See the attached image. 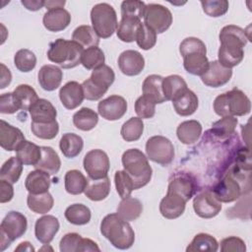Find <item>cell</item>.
<instances>
[{"label": "cell", "mask_w": 252, "mask_h": 252, "mask_svg": "<svg viewBox=\"0 0 252 252\" xmlns=\"http://www.w3.org/2000/svg\"><path fill=\"white\" fill-rule=\"evenodd\" d=\"M219 37L220 46L218 52V61L229 69L237 66L244 57L243 47L250 39L246 31L234 25H227L220 30Z\"/></svg>", "instance_id": "cell-1"}, {"label": "cell", "mask_w": 252, "mask_h": 252, "mask_svg": "<svg viewBox=\"0 0 252 252\" xmlns=\"http://www.w3.org/2000/svg\"><path fill=\"white\" fill-rule=\"evenodd\" d=\"M100 232L115 248L121 250L130 248L135 241V232L132 226L117 213L109 214L102 219Z\"/></svg>", "instance_id": "cell-2"}, {"label": "cell", "mask_w": 252, "mask_h": 252, "mask_svg": "<svg viewBox=\"0 0 252 252\" xmlns=\"http://www.w3.org/2000/svg\"><path fill=\"white\" fill-rule=\"evenodd\" d=\"M179 52L183 57L184 69L195 76H202L209 68L207 48L205 43L197 37L190 36L183 39L179 45Z\"/></svg>", "instance_id": "cell-3"}, {"label": "cell", "mask_w": 252, "mask_h": 252, "mask_svg": "<svg viewBox=\"0 0 252 252\" xmlns=\"http://www.w3.org/2000/svg\"><path fill=\"white\" fill-rule=\"evenodd\" d=\"M122 165L124 170L133 180L135 190L147 185L151 178L153 169L148 158L139 149H129L122 155Z\"/></svg>", "instance_id": "cell-4"}, {"label": "cell", "mask_w": 252, "mask_h": 252, "mask_svg": "<svg viewBox=\"0 0 252 252\" xmlns=\"http://www.w3.org/2000/svg\"><path fill=\"white\" fill-rule=\"evenodd\" d=\"M214 110L221 117L243 116L250 112L251 101L242 91L234 88L215 98Z\"/></svg>", "instance_id": "cell-5"}, {"label": "cell", "mask_w": 252, "mask_h": 252, "mask_svg": "<svg viewBox=\"0 0 252 252\" xmlns=\"http://www.w3.org/2000/svg\"><path fill=\"white\" fill-rule=\"evenodd\" d=\"M84 48L74 40L58 38L49 44L47 58L64 69H70L81 64Z\"/></svg>", "instance_id": "cell-6"}, {"label": "cell", "mask_w": 252, "mask_h": 252, "mask_svg": "<svg viewBox=\"0 0 252 252\" xmlns=\"http://www.w3.org/2000/svg\"><path fill=\"white\" fill-rule=\"evenodd\" d=\"M91 21L93 29L102 38L110 37L118 27L116 12L108 3L95 4L91 10Z\"/></svg>", "instance_id": "cell-7"}, {"label": "cell", "mask_w": 252, "mask_h": 252, "mask_svg": "<svg viewBox=\"0 0 252 252\" xmlns=\"http://www.w3.org/2000/svg\"><path fill=\"white\" fill-rule=\"evenodd\" d=\"M27 218L20 212H9L0 224V250L3 251L13 241L23 236L27 230Z\"/></svg>", "instance_id": "cell-8"}, {"label": "cell", "mask_w": 252, "mask_h": 252, "mask_svg": "<svg viewBox=\"0 0 252 252\" xmlns=\"http://www.w3.org/2000/svg\"><path fill=\"white\" fill-rule=\"evenodd\" d=\"M148 159L160 165H168L174 158V147L171 141L163 136H153L146 143Z\"/></svg>", "instance_id": "cell-9"}, {"label": "cell", "mask_w": 252, "mask_h": 252, "mask_svg": "<svg viewBox=\"0 0 252 252\" xmlns=\"http://www.w3.org/2000/svg\"><path fill=\"white\" fill-rule=\"evenodd\" d=\"M144 24L156 33H162L172 24V14L168 8L156 3L146 5Z\"/></svg>", "instance_id": "cell-10"}, {"label": "cell", "mask_w": 252, "mask_h": 252, "mask_svg": "<svg viewBox=\"0 0 252 252\" xmlns=\"http://www.w3.org/2000/svg\"><path fill=\"white\" fill-rule=\"evenodd\" d=\"M83 164L91 179H100L107 176L110 167L108 156L99 149L88 152L84 158Z\"/></svg>", "instance_id": "cell-11"}, {"label": "cell", "mask_w": 252, "mask_h": 252, "mask_svg": "<svg viewBox=\"0 0 252 252\" xmlns=\"http://www.w3.org/2000/svg\"><path fill=\"white\" fill-rule=\"evenodd\" d=\"M193 209L200 218L212 219L216 217L221 210V202H220L212 191L206 190L197 194L193 200Z\"/></svg>", "instance_id": "cell-12"}, {"label": "cell", "mask_w": 252, "mask_h": 252, "mask_svg": "<svg viewBox=\"0 0 252 252\" xmlns=\"http://www.w3.org/2000/svg\"><path fill=\"white\" fill-rule=\"evenodd\" d=\"M97 110L98 114L105 120H118L127 111V101L120 95L112 94L98 102Z\"/></svg>", "instance_id": "cell-13"}, {"label": "cell", "mask_w": 252, "mask_h": 252, "mask_svg": "<svg viewBox=\"0 0 252 252\" xmlns=\"http://www.w3.org/2000/svg\"><path fill=\"white\" fill-rule=\"evenodd\" d=\"M212 192L220 202L230 203L240 197L241 187L233 174L229 173L214 186Z\"/></svg>", "instance_id": "cell-14"}, {"label": "cell", "mask_w": 252, "mask_h": 252, "mask_svg": "<svg viewBox=\"0 0 252 252\" xmlns=\"http://www.w3.org/2000/svg\"><path fill=\"white\" fill-rule=\"evenodd\" d=\"M232 76V70L222 66L218 60L209 64L208 70L201 76L202 82L211 88H219L229 82Z\"/></svg>", "instance_id": "cell-15"}, {"label": "cell", "mask_w": 252, "mask_h": 252, "mask_svg": "<svg viewBox=\"0 0 252 252\" xmlns=\"http://www.w3.org/2000/svg\"><path fill=\"white\" fill-rule=\"evenodd\" d=\"M118 67L126 76L139 75L145 67V59L137 50H125L118 57Z\"/></svg>", "instance_id": "cell-16"}, {"label": "cell", "mask_w": 252, "mask_h": 252, "mask_svg": "<svg viewBox=\"0 0 252 252\" xmlns=\"http://www.w3.org/2000/svg\"><path fill=\"white\" fill-rule=\"evenodd\" d=\"M186 201L180 195L168 191L159 203V212L162 217L168 220L179 218L185 211Z\"/></svg>", "instance_id": "cell-17"}, {"label": "cell", "mask_w": 252, "mask_h": 252, "mask_svg": "<svg viewBox=\"0 0 252 252\" xmlns=\"http://www.w3.org/2000/svg\"><path fill=\"white\" fill-rule=\"evenodd\" d=\"M60 227L59 220L51 215L43 216L36 220L34 225V234L38 241L43 244H49Z\"/></svg>", "instance_id": "cell-18"}, {"label": "cell", "mask_w": 252, "mask_h": 252, "mask_svg": "<svg viewBox=\"0 0 252 252\" xmlns=\"http://www.w3.org/2000/svg\"><path fill=\"white\" fill-rule=\"evenodd\" d=\"M59 98L65 108L70 110L77 108L85 98L82 85L76 81L66 83L59 91Z\"/></svg>", "instance_id": "cell-19"}, {"label": "cell", "mask_w": 252, "mask_h": 252, "mask_svg": "<svg viewBox=\"0 0 252 252\" xmlns=\"http://www.w3.org/2000/svg\"><path fill=\"white\" fill-rule=\"evenodd\" d=\"M25 141L23 132L9 124L8 122L1 120L0 122V146L8 152L17 151L20 145Z\"/></svg>", "instance_id": "cell-20"}, {"label": "cell", "mask_w": 252, "mask_h": 252, "mask_svg": "<svg viewBox=\"0 0 252 252\" xmlns=\"http://www.w3.org/2000/svg\"><path fill=\"white\" fill-rule=\"evenodd\" d=\"M167 190L180 195L188 202L195 194L196 183L190 174L177 173L170 179Z\"/></svg>", "instance_id": "cell-21"}, {"label": "cell", "mask_w": 252, "mask_h": 252, "mask_svg": "<svg viewBox=\"0 0 252 252\" xmlns=\"http://www.w3.org/2000/svg\"><path fill=\"white\" fill-rule=\"evenodd\" d=\"M42 23L44 28L49 32H61L71 23V15L64 8L47 10L43 15Z\"/></svg>", "instance_id": "cell-22"}, {"label": "cell", "mask_w": 252, "mask_h": 252, "mask_svg": "<svg viewBox=\"0 0 252 252\" xmlns=\"http://www.w3.org/2000/svg\"><path fill=\"white\" fill-rule=\"evenodd\" d=\"M63 72L55 65H43L37 74V80L40 87L47 92L55 91L61 84Z\"/></svg>", "instance_id": "cell-23"}, {"label": "cell", "mask_w": 252, "mask_h": 252, "mask_svg": "<svg viewBox=\"0 0 252 252\" xmlns=\"http://www.w3.org/2000/svg\"><path fill=\"white\" fill-rule=\"evenodd\" d=\"M32 122L48 123L56 120L57 111L53 104L45 99L38 98L29 109Z\"/></svg>", "instance_id": "cell-24"}, {"label": "cell", "mask_w": 252, "mask_h": 252, "mask_svg": "<svg viewBox=\"0 0 252 252\" xmlns=\"http://www.w3.org/2000/svg\"><path fill=\"white\" fill-rule=\"evenodd\" d=\"M172 104L178 115L189 116L197 110L199 100L196 94L187 89L172 100Z\"/></svg>", "instance_id": "cell-25"}, {"label": "cell", "mask_w": 252, "mask_h": 252, "mask_svg": "<svg viewBox=\"0 0 252 252\" xmlns=\"http://www.w3.org/2000/svg\"><path fill=\"white\" fill-rule=\"evenodd\" d=\"M162 80L161 76L153 74L148 76L143 82V95L152 99L156 104L166 101L162 92Z\"/></svg>", "instance_id": "cell-26"}, {"label": "cell", "mask_w": 252, "mask_h": 252, "mask_svg": "<svg viewBox=\"0 0 252 252\" xmlns=\"http://www.w3.org/2000/svg\"><path fill=\"white\" fill-rule=\"evenodd\" d=\"M60 166L61 160L57 153L51 147H41V158L34 165L35 169L42 170L49 175H54L59 171Z\"/></svg>", "instance_id": "cell-27"}, {"label": "cell", "mask_w": 252, "mask_h": 252, "mask_svg": "<svg viewBox=\"0 0 252 252\" xmlns=\"http://www.w3.org/2000/svg\"><path fill=\"white\" fill-rule=\"evenodd\" d=\"M25 187L32 194L47 192L50 187V176L48 173L39 169L31 171L26 178Z\"/></svg>", "instance_id": "cell-28"}, {"label": "cell", "mask_w": 252, "mask_h": 252, "mask_svg": "<svg viewBox=\"0 0 252 252\" xmlns=\"http://www.w3.org/2000/svg\"><path fill=\"white\" fill-rule=\"evenodd\" d=\"M201 134L202 125L197 120H187L181 122L176 129L178 140L185 145H191L197 142Z\"/></svg>", "instance_id": "cell-29"}, {"label": "cell", "mask_w": 252, "mask_h": 252, "mask_svg": "<svg viewBox=\"0 0 252 252\" xmlns=\"http://www.w3.org/2000/svg\"><path fill=\"white\" fill-rule=\"evenodd\" d=\"M110 192V180L108 176L100 179H88L85 195L92 201L104 200Z\"/></svg>", "instance_id": "cell-30"}, {"label": "cell", "mask_w": 252, "mask_h": 252, "mask_svg": "<svg viewBox=\"0 0 252 252\" xmlns=\"http://www.w3.org/2000/svg\"><path fill=\"white\" fill-rule=\"evenodd\" d=\"M84 147V141L81 136L75 133L64 134L59 142V148L62 154L68 158H73L82 152Z\"/></svg>", "instance_id": "cell-31"}, {"label": "cell", "mask_w": 252, "mask_h": 252, "mask_svg": "<svg viewBox=\"0 0 252 252\" xmlns=\"http://www.w3.org/2000/svg\"><path fill=\"white\" fill-rule=\"evenodd\" d=\"M141 25V20L122 17L116 30L118 38L124 42H132L136 40L137 33Z\"/></svg>", "instance_id": "cell-32"}, {"label": "cell", "mask_w": 252, "mask_h": 252, "mask_svg": "<svg viewBox=\"0 0 252 252\" xmlns=\"http://www.w3.org/2000/svg\"><path fill=\"white\" fill-rule=\"evenodd\" d=\"M143 212V205L140 200L131 196L121 200L117 207V214L125 220H137Z\"/></svg>", "instance_id": "cell-33"}, {"label": "cell", "mask_w": 252, "mask_h": 252, "mask_svg": "<svg viewBox=\"0 0 252 252\" xmlns=\"http://www.w3.org/2000/svg\"><path fill=\"white\" fill-rule=\"evenodd\" d=\"M17 158L25 165H35L41 158V147L25 140L17 149Z\"/></svg>", "instance_id": "cell-34"}, {"label": "cell", "mask_w": 252, "mask_h": 252, "mask_svg": "<svg viewBox=\"0 0 252 252\" xmlns=\"http://www.w3.org/2000/svg\"><path fill=\"white\" fill-rule=\"evenodd\" d=\"M27 204L31 211L35 214H46L48 213L54 204L52 195L47 191L40 194L29 193L27 198Z\"/></svg>", "instance_id": "cell-35"}, {"label": "cell", "mask_w": 252, "mask_h": 252, "mask_svg": "<svg viewBox=\"0 0 252 252\" xmlns=\"http://www.w3.org/2000/svg\"><path fill=\"white\" fill-rule=\"evenodd\" d=\"M187 89L185 80L179 75H170L162 80V92L166 100L172 101Z\"/></svg>", "instance_id": "cell-36"}, {"label": "cell", "mask_w": 252, "mask_h": 252, "mask_svg": "<svg viewBox=\"0 0 252 252\" xmlns=\"http://www.w3.org/2000/svg\"><path fill=\"white\" fill-rule=\"evenodd\" d=\"M72 40L79 43L83 48H89L98 45L99 36L94 32L93 27L89 25H83L75 29L72 34Z\"/></svg>", "instance_id": "cell-37"}, {"label": "cell", "mask_w": 252, "mask_h": 252, "mask_svg": "<svg viewBox=\"0 0 252 252\" xmlns=\"http://www.w3.org/2000/svg\"><path fill=\"white\" fill-rule=\"evenodd\" d=\"M97 122V113L89 107H82L73 115V123L75 127L82 131H90L94 129Z\"/></svg>", "instance_id": "cell-38"}, {"label": "cell", "mask_w": 252, "mask_h": 252, "mask_svg": "<svg viewBox=\"0 0 252 252\" xmlns=\"http://www.w3.org/2000/svg\"><path fill=\"white\" fill-rule=\"evenodd\" d=\"M64 183L65 189L69 194L79 195L85 191L88 184V179L81 171L77 169H71L66 172Z\"/></svg>", "instance_id": "cell-39"}, {"label": "cell", "mask_w": 252, "mask_h": 252, "mask_svg": "<svg viewBox=\"0 0 252 252\" xmlns=\"http://www.w3.org/2000/svg\"><path fill=\"white\" fill-rule=\"evenodd\" d=\"M66 220L75 225H84L90 222L91 210L83 204H73L65 210Z\"/></svg>", "instance_id": "cell-40"}, {"label": "cell", "mask_w": 252, "mask_h": 252, "mask_svg": "<svg viewBox=\"0 0 252 252\" xmlns=\"http://www.w3.org/2000/svg\"><path fill=\"white\" fill-rule=\"evenodd\" d=\"M219 249V243L217 239L208 233H198L194 236L191 243L187 246V252L205 251L216 252Z\"/></svg>", "instance_id": "cell-41"}, {"label": "cell", "mask_w": 252, "mask_h": 252, "mask_svg": "<svg viewBox=\"0 0 252 252\" xmlns=\"http://www.w3.org/2000/svg\"><path fill=\"white\" fill-rule=\"evenodd\" d=\"M13 95L20 106V109L29 110L30 107L38 99L33 88L29 85H19L13 92Z\"/></svg>", "instance_id": "cell-42"}, {"label": "cell", "mask_w": 252, "mask_h": 252, "mask_svg": "<svg viewBox=\"0 0 252 252\" xmlns=\"http://www.w3.org/2000/svg\"><path fill=\"white\" fill-rule=\"evenodd\" d=\"M23 171V162L17 157H11L6 160L0 169V179L12 184L18 182Z\"/></svg>", "instance_id": "cell-43"}, {"label": "cell", "mask_w": 252, "mask_h": 252, "mask_svg": "<svg viewBox=\"0 0 252 252\" xmlns=\"http://www.w3.org/2000/svg\"><path fill=\"white\" fill-rule=\"evenodd\" d=\"M144 131V122L140 117H132L123 123L120 134L126 142H135L139 140Z\"/></svg>", "instance_id": "cell-44"}, {"label": "cell", "mask_w": 252, "mask_h": 252, "mask_svg": "<svg viewBox=\"0 0 252 252\" xmlns=\"http://www.w3.org/2000/svg\"><path fill=\"white\" fill-rule=\"evenodd\" d=\"M104 53L99 47L93 46L84 49L81 58V64L87 70H94L102 66L104 64Z\"/></svg>", "instance_id": "cell-45"}, {"label": "cell", "mask_w": 252, "mask_h": 252, "mask_svg": "<svg viewBox=\"0 0 252 252\" xmlns=\"http://www.w3.org/2000/svg\"><path fill=\"white\" fill-rule=\"evenodd\" d=\"M90 79L94 85L107 91L114 82L115 74L109 66L103 64L92 72Z\"/></svg>", "instance_id": "cell-46"}, {"label": "cell", "mask_w": 252, "mask_h": 252, "mask_svg": "<svg viewBox=\"0 0 252 252\" xmlns=\"http://www.w3.org/2000/svg\"><path fill=\"white\" fill-rule=\"evenodd\" d=\"M14 64L19 71L28 73L34 69L36 65V56L30 49H20L14 56Z\"/></svg>", "instance_id": "cell-47"}, {"label": "cell", "mask_w": 252, "mask_h": 252, "mask_svg": "<svg viewBox=\"0 0 252 252\" xmlns=\"http://www.w3.org/2000/svg\"><path fill=\"white\" fill-rule=\"evenodd\" d=\"M31 130L32 134L39 139L51 140L57 136L59 132V124L56 120L48 123H37L32 121Z\"/></svg>", "instance_id": "cell-48"}, {"label": "cell", "mask_w": 252, "mask_h": 252, "mask_svg": "<svg viewBox=\"0 0 252 252\" xmlns=\"http://www.w3.org/2000/svg\"><path fill=\"white\" fill-rule=\"evenodd\" d=\"M115 187L118 195L121 199L131 196L134 188V183L130 175L125 170H117L114 174Z\"/></svg>", "instance_id": "cell-49"}, {"label": "cell", "mask_w": 252, "mask_h": 252, "mask_svg": "<svg viewBox=\"0 0 252 252\" xmlns=\"http://www.w3.org/2000/svg\"><path fill=\"white\" fill-rule=\"evenodd\" d=\"M237 122V118L234 116L222 117L212 125V132L219 138H226L234 132Z\"/></svg>", "instance_id": "cell-50"}, {"label": "cell", "mask_w": 252, "mask_h": 252, "mask_svg": "<svg viewBox=\"0 0 252 252\" xmlns=\"http://www.w3.org/2000/svg\"><path fill=\"white\" fill-rule=\"evenodd\" d=\"M146 4L143 1L127 0L121 3V18H134L141 20L144 17Z\"/></svg>", "instance_id": "cell-51"}, {"label": "cell", "mask_w": 252, "mask_h": 252, "mask_svg": "<svg viewBox=\"0 0 252 252\" xmlns=\"http://www.w3.org/2000/svg\"><path fill=\"white\" fill-rule=\"evenodd\" d=\"M136 41L140 48L144 50H149L156 45L157 33L152 29L147 27L144 23H142L137 33Z\"/></svg>", "instance_id": "cell-52"}, {"label": "cell", "mask_w": 252, "mask_h": 252, "mask_svg": "<svg viewBox=\"0 0 252 252\" xmlns=\"http://www.w3.org/2000/svg\"><path fill=\"white\" fill-rule=\"evenodd\" d=\"M203 11L210 17H221L228 10V2L226 0H206L201 1Z\"/></svg>", "instance_id": "cell-53"}, {"label": "cell", "mask_w": 252, "mask_h": 252, "mask_svg": "<svg viewBox=\"0 0 252 252\" xmlns=\"http://www.w3.org/2000/svg\"><path fill=\"white\" fill-rule=\"evenodd\" d=\"M135 111L142 119L154 117L156 113V103L145 95H141L135 102Z\"/></svg>", "instance_id": "cell-54"}, {"label": "cell", "mask_w": 252, "mask_h": 252, "mask_svg": "<svg viewBox=\"0 0 252 252\" xmlns=\"http://www.w3.org/2000/svg\"><path fill=\"white\" fill-rule=\"evenodd\" d=\"M82 236L76 232H69L65 234L59 243V249L61 252H78Z\"/></svg>", "instance_id": "cell-55"}, {"label": "cell", "mask_w": 252, "mask_h": 252, "mask_svg": "<svg viewBox=\"0 0 252 252\" xmlns=\"http://www.w3.org/2000/svg\"><path fill=\"white\" fill-rule=\"evenodd\" d=\"M221 252H244L246 251L245 242L236 236H229L220 241Z\"/></svg>", "instance_id": "cell-56"}, {"label": "cell", "mask_w": 252, "mask_h": 252, "mask_svg": "<svg viewBox=\"0 0 252 252\" xmlns=\"http://www.w3.org/2000/svg\"><path fill=\"white\" fill-rule=\"evenodd\" d=\"M82 88L85 98H87L88 100H97L100 97H102V95L107 92L106 90L94 85L90 78L83 82Z\"/></svg>", "instance_id": "cell-57"}, {"label": "cell", "mask_w": 252, "mask_h": 252, "mask_svg": "<svg viewBox=\"0 0 252 252\" xmlns=\"http://www.w3.org/2000/svg\"><path fill=\"white\" fill-rule=\"evenodd\" d=\"M20 109L13 93H6L0 95V112L3 114H12Z\"/></svg>", "instance_id": "cell-58"}, {"label": "cell", "mask_w": 252, "mask_h": 252, "mask_svg": "<svg viewBox=\"0 0 252 252\" xmlns=\"http://www.w3.org/2000/svg\"><path fill=\"white\" fill-rule=\"evenodd\" d=\"M14 197V188L12 186V183L0 179V202L7 203L11 201Z\"/></svg>", "instance_id": "cell-59"}, {"label": "cell", "mask_w": 252, "mask_h": 252, "mask_svg": "<svg viewBox=\"0 0 252 252\" xmlns=\"http://www.w3.org/2000/svg\"><path fill=\"white\" fill-rule=\"evenodd\" d=\"M88 252V251H100L99 247L97 246V244L93 241L90 238H82L79 248H78V252Z\"/></svg>", "instance_id": "cell-60"}, {"label": "cell", "mask_w": 252, "mask_h": 252, "mask_svg": "<svg viewBox=\"0 0 252 252\" xmlns=\"http://www.w3.org/2000/svg\"><path fill=\"white\" fill-rule=\"evenodd\" d=\"M0 68H1V75H0V89H5L7 86L10 85L11 81H12V74L10 72V70L3 64H0Z\"/></svg>", "instance_id": "cell-61"}, {"label": "cell", "mask_w": 252, "mask_h": 252, "mask_svg": "<svg viewBox=\"0 0 252 252\" xmlns=\"http://www.w3.org/2000/svg\"><path fill=\"white\" fill-rule=\"evenodd\" d=\"M21 3L30 11H38L45 5V1L42 0H22Z\"/></svg>", "instance_id": "cell-62"}, {"label": "cell", "mask_w": 252, "mask_h": 252, "mask_svg": "<svg viewBox=\"0 0 252 252\" xmlns=\"http://www.w3.org/2000/svg\"><path fill=\"white\" fill-rule=\"evenodd\" d=\"M65 5V1H45V7L48 10L52 9H58V8H63Z\"/></svg>", "instance_id": "cell-63"}, {"label": "cell", "mask_w": 252, "mask_h": 252, "mask_svg": "<svg viewBox=\"0 0 252 252\" xmlns=\"http://www.w3.org/2000/svg\"><path fill=\"white\" fill-rule=\"evenodd\" d=\"M15 251H34V248L29 241H24L19 244Z\"/></svg>", "instance_id": "cell-64"}]
</instances>
